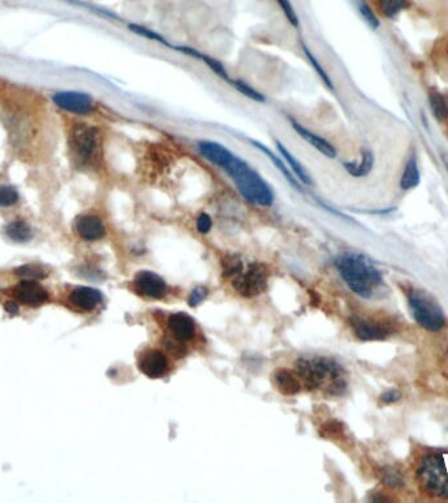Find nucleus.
I'll use <instances>...</instances> for the list:
<instances>
[{
	"label": "nucleus",
	"mask_w": 448,
	"mask_h": 503,
	"mask_svg": "<svg viewBox=\"0 0 448 503\" xmlns=\"http://www.w3.org/2000/svg\"><path fill=\"white\" fill-rule=\"evenodd\" d=\"M274 384L286 396L296 395L301 391V380L298 379V374H294L289 370H278L274 374Z\"/></svg>",
	"instance_id": "18"
},
{
	"label": "nucleus",
	"mask_w": 448,
	"mask_h": 503,
	"mask_svg": "<svg viewBox=\"0 0 448 503\" xmlns=\"http://www.w3.org/2000/svg\"><path fill=\"white\" fill-rule=\"evenodd\" d=\"M374 166V155L371 151H365L362 161L359 164L354 163H345L344 167L352 176L354 177H363L367 176Z\"/></svg>",
	"instance_id": "22"
},
{
	"label": "nucleus",
	"mask_w": 448,
	"mask_h": 503,
	"mask_svg": "<svg viewBox=\"0 0 448 503\" xmlns=\"http://www.w3.org/2000/svg\"><path fill=\"white\" fill-rule=\"evenodd\" d=\"M275 146L278 148V151L281 152L282 156L284 157V160L289 163V166L291 168L292 172L295 173V176L299 178V181L303 182L304 185H312V178L308 175V172L303 168L302 164L295 157L292 156L291 152L278 140H275Z\"/></svg>",
	"instance_id": "19"
},
{
	"label": "nucleus",
	"mask_w": 448,
	"mask_h": 503,
	"mask_svg": "<svg viewBox=\"0 0 448 503\" xmlns=\"http://www.w3.org/2000/svg\"><path fill=\"white\" fill-rule=\"evenodd\" d=\"M76 231L79 236L87 241H96L105 236V227L103 221L97 217L84 215L76 221Z\"/></svg>",
	"instance_id": "16"
},
{
	"label": "nucleus",
	"mask_w": 448,
	"mask_h": 503,
	"mask_svg": "<svg viewBox=\"0 0 448 503\" xmlns=\"http://www.w3.org/2000/svg\"><path fill=\"white\" fill-rule=\"evenodd\" d=\"M359 10H361L362 16L365 17V20L367 21V22H368V24H370L374 29H376V28L379 27V21L376 19L374 12L370 10V7H368L366 3H363V1H361V3H359Z\"/></svg>",
	"instance_id": "37"
},
{
	"label": "nucleus",
	"mask_w": 448,
	"mask_h": 503,
	"mask_svg": "<svg viewBox=\"0 0 448 503\" xmlns=\"http://www.w3.org/2000/svg\"><path fill=\"white\" fill-rule=\"evenodd\" d=\"M442 160H443V164H445V167H446V169H447V172H448V155H447V154H445V152H442Z\"/></svg>",
	"instance_id": "40"
},
{
	"label": "nucleus",
	"mask_w": 448,
	"mask_h": 503,
	"mask_svg": "<svg viewBox=\"0 0 448 503\" xmlns=\"http://www.w3.org/2000/svg\"><path fill=\"white\" fill-rule=\"evenodd\" d=\"M7 235L8 238L13 241H19L24 242L28 241L31 238V228L28 223H25L24 220H15L7 226Z\"/></svg>",
	"instance_id": "24"
},
{
	"label": "nucleus",
	"mask_w": 448,
	"mask_h": 503,
	"mask_svg": "<svg viewBox=\"0 0 448 503\" xmlns=\"http://www.w3.org/2000/svg\"><path fill=\"white\" fill-rule=\"evenodd\" d=\"M407 303L416 323L428 332H439L446 324V317L438 302L428 293L421 290H410L407 293Z\"/></svg>",
	"instance_id": "5"
},
{
	"label": "nucleus",
	"mask_w": 448,
	"mask_h": 503,
	"mask_svg": "<svg viewBox=\"0 0 448 503\" xmlns=\"http://www.w3.org/2000/svg\"><path fill=\"white\" fill-rule=\"evenodd\" d=\"M295 367L310 389H325L331 395H342L346 389L344 368L331 358H301Z\"/></svg>",
	"instance_id": "2"
},
{
	"label": "nucleus",
	"mask_w": 448,
	"mask_h": 503,
	"mask_svg": "<svg viewBox=\"0 0 448 503\" xmlns=\"http://www.w3.org/2000/svg\"><path fill=\"white\" fill-rule=\"evenodd\" d=\"M269 272L265 265L253 262L232 278V286L244 298H253L266 290Z\"/></svg>",
	"instance_id": "6"
},
{
	"label": "nucleus",
	"mask_w": 448,
	"mask_h": 503,
	"mask_svg": "<svg viewBox=\"0 0 448 503\" xmlns=\"http://www.w3.org/2000/svg\"><path fill=\"white\" fill-rule=\"evenodd\" d=\"M52 101L59 108L75 115H88L94 108L92 99L88 94L80 92H58L52 96Z\"/></svg>",
	"instance_id": "11"
},
{
	"label": "nucleus",
	"mask_w": 448,
	"mask_h": 503,
	"mask_svg": "<svg viewBox=\"0 0 448 503\" xmlns=\"http://www.w3.org/2000/svg\"><path fill=\"white\" fill-rule=\"evenodd\" d=\"M70 302L82 311H92L103 302V295L91 287H78L70 293Z\"/></svg>",
	"instance_id": "17"
},
{
	"label": "nucleus",
	"mask_w": 448,
	"mask_h": 503,
	"mask_svg": "<svg viewBox=\"0 0 448 503\" xmlns=\"http://www.w3.org/2000/svg\"><path fill=\"white\" fill-rule=\"evenodd\" d=\"M139 370L151 379L163 377L168 372V359L159 350H147L139 358Z\"/></svg>",
	"instance_id": "12"
},
{
	"label": "nucleus",
	"mask_w": 448,
	"mask_h": 503,
	"mask_svg": "<svg viewBox=\"0 0 448 503\" xmlns=\"http://www.w3.org/2000/svg\"><path fill=\"white\" fill-rule=\"evenodd\" d=\"M17 274L27 279H41L46 277V272L38 265H25L17 269Z\"/></svg>",
	"instance_id": "32"
},
{
	"label": "nucleus",
	"mask_w": 448,
	"mask_h": 503,
	"mask_svg": "<svg viewBox=\"0 0 448 503\" xmlns=\"http://www.w3.org/2000/svg\"><path fill=\"white\" fill-rule=\"evenodd\" d=\"M224 170L239 189L240 194L254 205L269 207L274 202V193L266 181L248 163L233 157Z\"/></svg>",
	"instance_id": "3"
},
{
	"label": "nucleus",
	"mask_w": 448,
	"mask_h": 503,
	"mask_svg": "<svg viewBox=\"0 0 448 503\" xmlns=\"http://www.w3.org/2000/svg\"><path fill=\"white\" fill-rule=\"evenodd\" d=\"M419 184V170H418L416 157L412 156L407 160V166L401 178V189L403 190H410L416 188Z\"/></svg>",
	"instance_id": "23"
},
{
	"label": "nucleus",
	"mask_w": 448,
	"mask_h": 503,
	"mask_svg": "<svg viewBox=\"0 0 448 503\" xmlns=\"http://www.w3.org/2000/svg\"><path fill=\"white\" fill-rule=\"evenodd\" d=\"M12 295L19 303L25 304L29 307H38L45 303L49 298L48 291L34 279H25L19 284H16L12 290Z\"/></svg>",
	"instance_id": "10"
},
{
	"label": "nucleus",
	"mask_w": 448,
	"mask_h": 503,
	"mask_svg": "<svg viewBox=\"0 0 448 503\" xmlns=\"http://www.w3.org/2000/svg\"><path fill=\"white\" fill-rule=\"evenodd\" d=\"M275 1L280 4V7H281L282 10H283V13H284L286 17H287V20L290 21L294 27H298V25H299V19H298V16H296V12L292 8L290 0H275Z\"/></svg>",
	"instance_id": "34"
},
{
	"label": "nucleus",
	"mask_w": 448,
	"mask_h": 503,
	"mask_svg": "<svg viewBox=\"0 0 448 503\" xmlns=\"http://www.w3.org/2000/svg\"><path fill=\"white\" fill-rule=\"evenodd\" d=\"M303 50H304L305 57L308 58V61L311 63V66H312L313 68H315V71H316L317 75L321 78V80H323L324 83H325V85H326L329 89H332V91H333V84H332L331 78L328 76V73H325V70H324L323 67L320 66V63L316 61V58L313 57L312 52H310V50H308L304 45H303Z\"/></svg>",
	"instance_id": "30"
},
{
	"label": "nucleus",
	"mask_w": 448,
	"mask_h": 503,
	"mask_svg": "<svg viewBox=\"0 0 448 503\" xmlns=\"http://www.w3.org/2000/svg\"><path fill=\"white\" fill-rule=\"evenodd\" d=\"M401 398H403V393H401L400 389L389 388V389L384 391L379 398L384 405H391V404H395L397 401H400Z\"/></svg>",
	"instance_id": "35"
},
{
	"label": "nucleus",
	"mask_w": 448,
	"mask_h": 503,
	"mask_svg": "<svg viewBox=\"0 0 448 503\" xmlns=\"http://www.w3.org/2000/svg\"><path fill=\"white\" fill-rule=\"evenodd\" d=\"M167 326L169 333L180 342L189 341L196 335L194 320L185 312H176V314H171L168 317Z\"/></svg>",
	"instance_id": "13"
},
{
	"label": "nucleus",
	"mask_w": 448,
	"mask_h": 503,
	"mask_svg": "<svg viewBox=\"0 0 448 503\" xmlns=\"http://www.w3.org/2000/svg\"><path fill=\"white\" fill-rule=\"evenodd\" d=\"M212 227V220L208 214H201L197 219V230L201 233H208Z\"/></svg>",
	"instance_id": "38"
},
{
	"label": "nucleus",
	"mask_w": 448,
	"mask_h": 503,
	"mask_svg": "<svg viewBox=\"0 0 448 503\" xmlns=\"http://www.w3.org/2000/svg\"><path fill=\"white\" fill-rule=\"evenodd\" d=\"M229 82L233 88H236L239 91L240 94L250 97V100L257 101V103H265V97L260 92H257L254 88H252L248 84L244 83L241 80H231V79H229Z\"/></svg>",
	"instance_id": "28"
},
{
	"label": "nucleus",
	"mask_w": 448,
	"mask_h": 503,
	"mask_svg": "<svg viewBox=\"0 0 448 503\" xmlns=\"http://www.w3.org/2000/svg\"><path fill=\"white\" fill-rule=\"evenodd\" d=\"M19 201V194L16 191V189L12 187H0V206L1 207H8L15 205Z\"/></svg>",
	"instance_id": "31"
},
{
	"label": "nucleus",
	"mask_w": 448,
	"mask_h": 503,
	"mask_svg": "<svg viewBox=\"0 0 448 503\" xmlns=\"http://www.w3.org/2000/svg\"><path fill=\"white\" fill-rule=\"evenodd\" d=\"M377 7L386 17H395L404 8H407L405 0H377Z\"/></svg>",
	"instance_id": "26"
},
{
	"label": "nucleus",
	"mask_w": 448,
	"mask_h": 503,
	"mask_svg": "<svg viewBox=\"0 0 448 503\" xmlns=\"http://www.w3.org/2000/svg\"><path fill=\"white\" fill-rule=\"evenodd\" d=\"M129 29H131V31L136 33V34H139V36L146 37L147 40L160 42V43H164V45H167V46H171L160 34H157V31H150V29H147L145 27H140V25H136V24H130V25H129Z\"/></svg>",
	"instance_id": "33"
},
{
	"label": "nucleus",
	"mask_w": 448,
	"mask_h": 503,
	"mask_svg": "<svg viewBox=\"0 0 448 503\" xmlns=\"http://www.w3.org/2000/svg\"><path fill=\"white\" fill-rule=\"evenodd\" d=\"M136 293L151 299H161L167 293V283L157 272L142 270L134 278Z\"/></svg>",
	"instance_id": "8"
},
{
	"label": "nucleus",
	"mask_w": 448,
	"mask_h": 503,
	"mask_svg": "<svg viewBox=\"0 0 448 503\" xmlns=\"http://www.w3.org/2000/svg\"><path fill=\"white\" fill-rule=\"evenodd\" d=\"M208 293H209V291H208V289H206V287H203V286H198V287H196V289L190 293V296H189V304H190L192 307H197L198 304L202 303V302L206 299Z\"/></svg>",
	"instance_id": "36"
},
{
	"label": "nucleus",
	"mask_w": 448,
	"mask_h": 503,
	"mask_svg": "<svg viewBox=\"0 0 448 503\" xmlns=\"http://www.w3.org/2000/svg\"><path fill=\"white\" fill-rule=\"evenodd\" d=\"M430 105L433 109V113L435 115V118L439 121H443L448 117V104L446 99L440 94H430L428 96Z\"/></svg>",
	"instance_id": "27"
},
{
	"label": "nucleus",
	"mask_w": 448,
	"mask_h": 503,
	"mask_svg": "<svg viewBox=\"0 0 448 503\" xmlns=\"http://www.w3.org/2000/svg\"><path fill=\"white\" fill-rule=\"evenodd\" d=\"M290 122H291L292 129H294L299 136H302L305 142H308L315 150H317L319 152H321L323 155L329 157V159H334V157L337 156L335 148H334L328 140H325L321 136L315 134L311 130H308L307 127L301 125L299 122H296V121L292 119V118H290Z\"/></svg>",
	"instance_id": "15"
},
{
	"label": "nucleus",
	"mask_w": 448,
	"mask_h": 503,
	"mask_svg": "<svg viewBox=\"0 0 448 503\" xmlns=\"http://www.w3.org/2000/svg\"><path fill=\"white\" fill-rule=\"evenodd\" d=\"M352 328L362 341H383L391 335V328L375 319L355 317L352 320Z\"/></svg>",
	"instance_id": "9"
},
{
	"label": "nucleus",
	"mask_w": 448,
	"mask_h": 503,
	"mask_svg": "<svg viewBox=\"0 0 448 503\" xmlns=\"http://www.w3.org/2000/svg\"><path fill=\"white\" fill-rule=\"evenodd\" d=\"M178 50L180 52H184V54H188V55H190V57H196L197 59H201V61H203V62L206 63L208 66L210 67V70L211 71H214V73H217L218 76H220L222 79H226V80H229V73H227V70L223 67V64L222 63L218 62V61H215V59H212V58H210V57H208V55H205V54H202V52H197V50H194V49H190V48H182V46H180V48H178Z\"/></svg>",
	"instance_id": "21"
},
{
	"label": "nucleus",
	"mask_w": 448,
	"mask_h": 503,
	"mask_svg": "<svg viewBox=\"0 0 448 503\" xmlns=\"http://www.w3.org/2000/svg\"><path fill=\"white\" fill-rule=\"evenodd\" d=\"M250 142L253 143V146L256 147V148H259L261 152H263L266 156L270 159L271 161H273V164L281 170L282 175L286 177V180L291 184L294 188L296 189V190H299V191H302V189H301L299 184H298V178H294V176L291 175V172L289 170V168L284 166V163L282 161L280 157L275 156V155H274V152H273L271 150H269V148L266 146H263V145H261L260 142H256V140H250Z\"/></svg>",
	"instance_id": "20"
},
{
	"label": "nucleus",
	"mask_w": 448,
	"mask_h": 503,
	"mask_svg": "<svg viewBox=\"0 0 448 503\" xmlns=\"http://www.w3.org/2000/svg\"><path fill=\"white\" fill-rule=\"evenodd\" d=\"M198 150L201 155L206 157L212 164L224 169L232 161L235 155L227 150L226 147L219 143L210 142V140H201L198 142Z\"/></svg>",
	"instance_id": "14"
},
{
	"label": "nucleus",
	"mask_w": 448,
	"mask_h": 503,
	"mask_svg": "<svg viewBox=\"0 0 448 503\" xmlns=\"http://www.w3.org/2000/svg\"><path fill=\"white\" fill-rule=\"evenodd\" d=\"M417 474L428 494L448 498V451H434L424 456Z\"/></svg>",
	"instance_id": "4"
},
{
	"label": "nucleus",
	"mask_w": 448,
	"mask_h": 503,
	"mask_svg": "<svg viewBox=\"0 0 448 503\" xmlns=\"http://www.w3.org/2000/svg\"><path fill=\"white\" fill-rule=\"evenodd\" d=\"M99 133L94 127L88 125H76L73 131V147L78 159L85 164L97 150Z\"/></svg>",
	"instance_id": "7"
},
{
	"label": "nucleus",
	"mask_w": 448,
	"mask_h": 503,
	"mask_svg": "<svg viewBox=\"0 0 448 503\" xmlns=\"http://www.w3.org/2000/svg\"><path fill=\"white\" fill-rule=\"evenodd\" d=\"M335 266L349 289L362 298H375L384 287L382 272L363 254H342Z\"/></svg>",
	"instance_id": "1"
},
{
	"label": "nucleus",
	"mask_w": 448,
	"mask_h": 503,
	"mask_svg": "<svg viewBox=\"0 0 448 503\" xmlns=\"http://www.w3.org/2000/svg\"><path fill=\"white\" fill-rule=\"evenodd\" d=\"M379 477H380V481L383 482L388 488H391V489H398V488H401L404 485L403 474L393 467L382 468L379 472Z\"/></svg>",
	"instance_id": "25"
},
{
	"label": "nucleus",
	"mask_w": 448,
	"mask_h": 503,
	"mask_svg": "<svg viewBox=\"0 0 448 503\" xmlns=\"http://www.w3.org/2000/svg\"><path fill=\"white\" fill-rule=\"evenodd\" d=\"M244 268V263L240 260L238 256H227L223 260V274L226 277L233 278L236 274H239Z\"/></svg>",
	"instance_id": "29"
},
{
	"label": "nucleus",
	"mask_w": 448,
	"mask_h": 503,
	"mask_svg": "<svg viewBox=\"0 0 448 503\" xmlns=\"http://www.w3.org/2000/svg\"><path fill=\"white\" fill-rule=\"evenodd\" d=\"M6 309H7V312L10 314H16L19 312L17 304H15L13 302H7V303H6Z\"/></svg>",
	"instance_id": "39"
}]
</instances>
